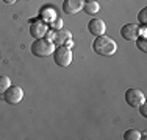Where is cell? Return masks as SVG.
Segmentation results:
<instances>
[{"mask_svg": "<svg viewBox=\"0 0 147 140\" xmlns=\"http://www.w3.org/2000/svg\"><path fill=\"white\" fill-rule=\"evenodd\" d=\"M139 111H141V115H142V117H147V106H146V101L141 104V106H139Z\"/></svg>", "mask_w": 147, "mask_h": 140, "instance_id": "ac0fdd59", "label": "cell"}, {"mask_svg": "<svg viewBox=\"0 0 147 140\" xmlns=\"http://www.w3.org/2000/svg\"><path fill=\"white\" fill-rule=\"evenodd\" d=\"M41 16H42L45 23H52L55 19H57V13H55L53 8H44L42 13H41Z\"/></svg>", "mask_w": 147, "mask_h": 140, "instance_id": "7c38bea8", "label": "cell"}, {"mask_svg": "<svg viewBox=\"0 0 147 140\" xmlns=\"http://www.w3.org/2000/svg\"><path fill=\"white\" fill-rule=\"evenodd\" d=\"M22 98H24V90L19 86H9L3 92V100L8 104H17L22 101Z\"/></svg>", "mask_w": 147, "mask_h": 140, "instance_id": "5b68a950", "label": "cell"}, {"mask_svg": "<svg viewBox=\"0 0 147 140\" xmlns=\"http://www.w3.org/2000/svg\"><path fill=\"white\" fill-rule=\"evenodd\" d=\"M55 51V44L49 39H34V42L31 44V53L38 58H47V56L53 55Z\"/></svg>", "mask_w": 147, "mask_h": 140, "instance_id": "7a4b0ae2", "label": "cell"}, {"mask_svg": "<svg viewBox=\"0 0 147 140\" xmlns=\"http://www.w3.org/2000/svg\"><path fill=\"white\" fill-rule=\"evenodd\" d=\"M9 86H11V79L5 75H0V93H3Z\"/></svg>", "mask_w": 147, "mask_h": 140, "instance_id": "5bb4252c", "label": "cell"}, {"mask_svg": "<svg viewBox=\"0 0 147 140\" xmlns=\"http://www.w3.org/2000/svg\"><path fill=\"white\" fill-rule=\"evenodd\" d=\"M121 36L125 41H136L139 37V27L136 23H125L121 28Z\"/></svg>", "mask_w": 147, "mask_h": 140, "instance_id": "ba28073f", "label": "cell"}, {"mask_svg": "<svg viewBox=\"0 0 147 140\" xmlns=\"http://www.w3.org/2000/svg\"><path fill=\"white\" fill-rule=\"evenodd\" d=\"M3 2H5L6 5H13V3H16V0H3Z\"/></svg>", "mask_w": 147, "mask_h": 140, "instance_id": "ffe728a7", "label": "cell"}, {"mask_svg": "<svg viewBox=\"0 0 147 140\" xmlns=\"http://www.w3.org/2000/svg\"><path fill=\"white\" fill-rule=\"evenodd\" d=\"M124 139L125 140H139V139H142V134L138 129H128V131L124 132Z\"/></svg>", "mask_w": 147, "mask_h": 140, "instance_id": "4fadbf2b", "label": "cell"}, {"mask_svg": "<svg viewBox=\"0 0 147 140\" xmlns=\"http://www.w3.org/2000/svg\"><path fill=\"white\" fill-rule=\"evenodd\" d=\"M146 27H142V28H139V36H141V37H146Z\"/></svg>", "mask_w": 147, "mask_h": 140, "instance_id": "d6986e66", "label": "cell"}, {"mask_svg": "<svg viewBox=\"0 0 147 140\" xmlns=\"http://www.w3.org/2000/svg\"><path fill=\"white\" fill-rule=\"evenodd\" d=\"M63 25H64V22H63L61 19H55V22H52V23H50L52 30H61V28H64Z\"/></svg>", "mask_w": 147, "mask_h": 140, "instance_id": "e0dca14e", "label": "cell"}, {"mask_svg": "<svg viewBox=\"0 0 147 140\" xmlns=\"http://www.w3.org/2000/svg\"><path fill=\"white\" fill-rule=\"evenodd\" d=\"M138 20H139V23H141V25H146V23H147V8H142L141 11H139Z\"/></svg>", "mask_w": 147, "mask_h": 140, "instance_id": "2e32d148", "label": "cell"}, {"mask_svg": "<svg viewBox=\"0 0 147 140\" xmlns=\"http://www.w3.org/2000/svg\"><path fill=\"white\" fill-rule=\"evenodd\" d=\"M136 45L141 51H147V37H138L136 39Z\"/></svg>", "mask_w": 147, "mask_h": 140, "instance_id": "9a60e30c", "label": "cell"}, {"mask_svg": "<svg viewBox=\"0 0 147 140\" xmlns=\"http://www.w3.org/2000/svg\"><path fill=\"white\" fill-rule=\"evenodd\" d=\"M125 101L131 107H139L146 101V95L142 90L136 89V87H130L125 90Z\"/></svg>", "mask_w": 147, "mask_h": 140, "instance_id": "277c9868", "label": "cell"}, {"mask_svg": "<svg viewBox=\"0 0 147 140\" xmlns=\"http://www.w3.org/2000/svg\"><path fill=\"white\" fill-rule=\"evenodd\" d=\"M47 31H49V27L45 22H42V20H33V22L30 23V34L33 37H36V39L44 37L45 34H47Z\"/></svg>", "mask_w": 147, "mask_h": 140, "instance_id": "52a82bcc", "label": "cell"}, {"mask_svg": "<svg viewBox=\"0 0 147 140\" xmlns=\"http://www.w3.org/2000/svg\"><path fill=\"white\" fill-rule=\"evenodd\" d=\"M53 61L59 67H67L72 62V51L67 45H58L53 51Z\"/></svg>", "mask_w": 147, "mask_h": 140, "instance_id": "3957f363", "label": "cell"}, {"mask_svg": "<svg viewBox=\"0 0 147 140\" xmlns=\"http://www.w3.org/2000/svg\"><path fill=\"white\" fill-rule=\"evenodd\" d=\"M83 0H64L63 2V11L66 14H77L83 9Z\"/></svg>", "mask_w": 147, "mask_h": 140, "instance_id": "30bf717a", "label": "cell"}, {"mask_svg": "<svg viewBox=\"0 0 147 140\" xmlns=\"http://www.w3.org/2000/svg\"><path fill=\"white\" fill-rule=\"evenodd\" d=\"M83 9H85L86 14L94 16V14H97L100 11V5L96 2V0H86V3L83 5Z\"/></svg>", "mask_w": 147, "mask_h": 140, "instance_id": "8fae6325", "label": "cell"}, {"mask_svg": "<svg viewBox=\"0 0 147 140\" xmlns=\"http://www.w3.org/2000/svg\"><path fill=\"white\" fill-rule=\"evenodd\" d=\"M88 30L89 33L92 34V36H102L105 34V31H107V25H105V22L102 19H91L88 22Z\"/></svg>", "mask_w": 147, "mask_h": 140, "instance_id": "9c48e42d", "label": "cell"}, {"mask_svg": "<svg viewBox=\"0 0 147 140\" xmlns=\"http://www.w3.org/2000/svg\"><path fill=\"white\" fill-rule=\"evenodd\" d=\"M92 50L96 51L97 55L102 56H113L117 50V44L111 39L107 34H102V36H97L92 42Z\"/></svg>", "mask_w": 147, "mask_h": 140, "instance_id": "6da1fadb", "label": "cell"}, {"mask_svg": "<svg viewBox=\"0 0 147 140\" xmlns=\"http://www.w3.org/2000/svg\"><path fill=\"white\" fill-rule=\"evenodd\" d=\"M52 42L57 45H72V33L66 28H61V30H57L53 34V39Z\"/></svg>", "mask_w": 147, "mask_h": 140, "instance_id": "8992f818", "label": "cell"}]
</instances>
